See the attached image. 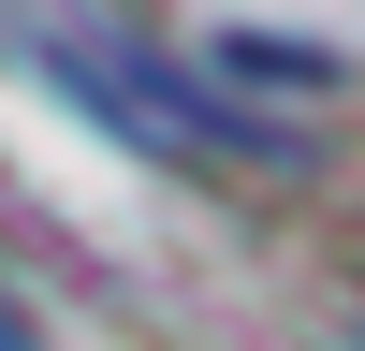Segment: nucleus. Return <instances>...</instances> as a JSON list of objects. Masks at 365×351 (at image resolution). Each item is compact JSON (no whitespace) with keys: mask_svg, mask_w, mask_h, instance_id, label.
<instances>
[{"mask_svg":"<svg viewBox=\"0 0 365 351\" xmlns=\"http://www.w3.org/2000/svg\"><path fill=\"white\" fill-rule=\"evenodd\" d=\"M0 351H15V337H0Z\"/></svg>","mask_w":365,"mask_h":351,"instance_id":"nucleus-2","label":"nucleus"},{"mask_svg":"<svg viewBox=\"0 0 365 351\" xmlns=\"http://www.w3.org/2000/svg\"><path fill=\"white\" fill-rule=\"evenodd\" d=\"M29 44H44V73H73L88 117H117V132L161 146V161H249V176L307 161L278 117H249V103H220V88H190L175 58H146V44H103V29H29Z\"/></svg>","mask_w":365,"mask_h":351,"instance_id":"nucleus-1","label":"nucleus"}]
</instances>
